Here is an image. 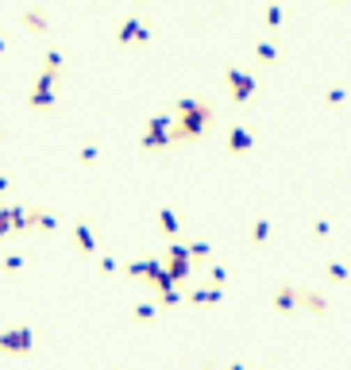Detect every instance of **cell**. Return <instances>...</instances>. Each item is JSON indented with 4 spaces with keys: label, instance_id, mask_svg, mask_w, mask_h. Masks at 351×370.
<instances>
[{
    "label": "cell",
    "instance_id": "obj_16",
    "mask_svg": "<svg viewBox=\"0 0 351 370\" xmlns=\"http://www.w3.org/2000/svg\"><path fill=\"white\" fill-rule=\"evenodd\" d=\"M224 370H243V367H240V362H232V367H224Z\"/></svg>",
    "mask_w": 351,
    "mask_h": 370
},
{
    "label": "cell",
    "instance_id": "obj_8",
    "mask_svg": "<svg viewBox=\"0 0 351 370\" xmlns=\"http://www.w3.org/2000/svg\"><path fill=\"white\" fill-rule=\"evenodd\" d=\"M328 278L343 286V282H351V270H348V266H340V263H332V266H328Z\"/></svg>",
    "mask_w": 351,
    "mask_h": 370
},
{
    "label": "cell",
    "instance_id": "obj_9",
    "mask_svg": "<svg viewBox=\"0 0 351 370\" xmlns=\"http://www.w3.org/2000/svg\"><path fill=\"white\" fill-rule=\"evenodd\" d=\"M228 147H232V151H247V147H251V135H247V132H232Z\"/></svg>",
    "mask_w": 351,
    "mask_h": 370
},
{
    "label": "cell",
    "instance_id": "obj_6",
    "mask_svg": "<svg viewBox=\"0 0 351 370\" xmlns=\"http://www.w3.org/2000/svg\"><path fill=\"white\" fill-rule=\"evenodd\" d=\"M139 39H147V27H143L139 20H127L124 31H120V43H139Z\"/></svg>",
    "mask_w": 351,
    "mask_h": 370
},
{
    "label": "cell",
    "instance_id": "obj_10",
    "mask_svg": "<svg viewBox=\"0 0 351 370\" xmlns=\"http://www.w3.org/2000/svg\"><path fill=\"white\" fill-rule=\"evenodd\" d=\"M24 24H27V27H35V31H47V20H42L39 12H27V16H24Z\"/></svg>",
    "mask_w": 351,
    "mask_h": 370
},
{
    "label": "cell",
    "instance_id": "obj_11",
    "mask_svg": "<svg viewBox=\"0 0 351 370\" xmlns=\"http://www.w3.org/2000/svg\"><path fill=\"white\" fill-rule=\"evenodd\" d=\"M8 231H16V228H12V208H8V213L0 208V239L8 236Z\"/></svg>",
    "mask_w": 351,
    "mask_h": 370
},
{
    "label": "cell",
    "instance_id": "obj_17",
    "mask_svg": "<svg viewBox=\"0 0 351 370\" xmlns=\"http://www.w3.org/2000/svg\"><path fill=\"white\" fill-rule=\"evenodd\" d=\"M4 185H8V181H4V178H0V193H4Z\"/></svg>",
    "mask_w": 351,
    "mask_h": 370
},
{
    "label": "cell",
    "instance_id": "obj_12",
    "mask_svg": "<svg viewBox=\"0 0 351 370\" xmlns=\"http://www.w3.org/2000/svg\"><path fill=\"white\" fill-rule=\"evenodd\" d=\"M74 236H77V247H85V255H93V239H89V231H85V228H77Z\"/></svg>",
    "mask_w": 351,
    "mask_h": 370
},
{
    "label": "cell",
    "instance_id": "obj_13",
    "mask_svg": "<svg viewBox=\"0 0 351 370\" xmlns=\"http://www.w3.org/2000/svg\"><path fill=\"white\" fill-rule=\"evenodd\" d=\"M267 231H270V224L263 220V224H255V231H251V239H255V243H263V239H267Z\"/></svg>",
    "mask_w": 351,
    "mask_h": 370
},
{
    "label": "cell",
    "instance_id": "obj_1",
    "mask_svg": "<svg viewBox=\"0 0 351 370\" xmlns=\"http://www.w3.org/2000/svg\"><path fill=\"white\" fill-rule=\"evenodd\" d=\"M209 123H212V108L205 105V100L185 97L182 105H178V120H174V132H170V139H174V143L201 139V135L209 132Z\"/></svg>",
    "mask_w": 351,
    "mask_h": 370
},
{
    "label": "cell",
    "instance_id": "obj_18",
    "mask_svg": "<svg viewBox=\"0 0 351 370\" xmlns=\"http://www.w3.org/2000/svg\"><path fill=\"white\" fill-rule=\"evenodd\" d=\"M0 50H4V39H0Z\"/></svg>",
    "mask_w": 351,
    "mask_h": 370
},
{
    "label": "cell",
    "instance_id": "obj_5",
    "mask_svg": "<svg viewBox=\"0 0 351 370\" xmlns=\"http://www.w3.org/2000/svg\"><path fill=\"white\" fill-rule=\"evenodd\" d=\"M301 305L309 309V313H317V316H325L328 313V301L320 293H313V289H301Z\"/></svg>",
    "mask_w": 351,
    "mask_h": 370
},
{
    "label": "cell",
    "instance_id": "obj_7",
    "mask_svg": "<svg viewBox=\"0 0 351 370\" xmlns=\"http://www.w3.org/2000/svg\"><path fill=\"white\" fill-rule=\"evenodd\" d=\"M189 301H193V305H217V301H220V286H217V289H193Z\"/></svg>",
    "mask_w": 351,
    "mask_h": 370
},
{
    "label": "cell",
    "instance_id": "obj_3",
    "mask_svg": "<svg viewBox=\"0 0 351 370\" xmlns=\"http://www.w3.org/2000/svg\"><path fill=\"white\" fill-rule=\"evenodd\" d=\"M301 309V289L297 286H278V293H274V313L278 316H290V313H297Z\"/></svg>",
    "mask_w": 351,
    "mask_h": 370
},
{
    "label": "cell",
    "instance_id": "obj_14",
    "mask_svg": "<svg viewBox=\"0 0 351 370\" xmlns=\"http://www.w3.org/2000/svg\"><path fill=\"white\" fill-rule=\"evenodd\" d=\"M135 316H139V321H155V305H139V309H135Z\"/></svg>",
    "mask_w": 351,
    "mask_h": 370
},
{
    "label": "cell",
    "instance_id": "obj_2",
    "mask_svg": "<svg viewBox=\"0 0 351 370\" xmlns=\"http://www.w3.org/2000/svg\"><path fill=\"white\" fill-rule=\"evenodd\" d=\"M31 328H8L0 332V355H31Z\"/></svg>",
    "mask_w": 351,
    "mask_h": 370
},
{
    "label": "cell",
    "instance_id": "obj_4",
    "mask_svg": "<svg viewBox=\"0 0 351 370\" xmlns=\"http://www.w3.org/2000/svg\"><path fill=\"white\" fill-rule=\"evenodd\" d=\"M228 85H232L235 100H247V93L255 89V82H251V77H243V74H235V70H228Z\"/></svg>",
    "mask_w": 351,
    "mask_h": 370
},
{
    "label": "cell",
    "instance_id": "obj_15",
    "mask_svg": "<svg viewBox=\"0 0 351 370\" xmlns=\"http://www.w3.org/2000/svg\"><path fill=\"white\" fill-rule=\"evenodd\" d=\"M162 231H178V220L170 213H162Z\"/></svg>",
    "mask_w": 351,
    "mask_h": 370
}]
</instances>
